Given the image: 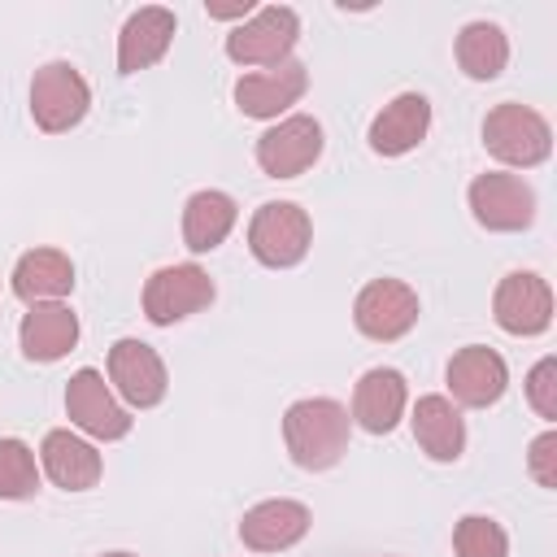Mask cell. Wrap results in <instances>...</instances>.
Wrapping results in <instances>:
<instances>
[{
  "label": "cell",
  "instance_id": "17",
  "mask_svg": "<svg viewBox=\"0 0 557 557\" xmlns=\"http://www.w3.org/2000/svg\"><path fill=\"white\" fill-rule=\"evenodd\" d=\"M174 26H178L174 13L161 4L135 9L117 35V74H139V70L157 65L174 44Z\"/></svg>",
  "mask_w": 557,
  "mask_h": 557
},
{
  "label": "cell",
  "instance_id": "3",
  "mask_svg": "<svg viewBox=\"0 0 557 557\" xmlns=\"http://www.w3.org/2000/svg\"><path fill=\"white\" fill-rule=\"evenodd\" d=\"M309 244H313V222L296 200H270L248 222V248L270 270H287L305 261Z\"/></svg>",
  "mask_w": 557,
  "mask_h": 557
},
{
  "label": "cell",
  "instance_id": "15",
  "mask_svg": "<svg viewBox=\"0 0 557 557\" xmlns=\"http://www.w3.org/2000/svg\"><path fill=\"white\" fill-rule=\"evenodd\" d=\"M405 405H409V383H405V374L392 370V366L366 370V374L357 379V387H352V418H357V426L370 431V435H387V431L400 422Z\"/></svg>",
  "mask_w": 557,
  "mask_h": 557
},
{
  "label": "cell",
  "instance_id": "22",
  "mask_svg": "<svg viewBox=\"0 0 557 557\" xmlns=\"http://www.w3.org/2000/svg\"><path fill=\"white\" fill-rule=\"evenodd\" d=\"M22 352L30 361H61L74 344H78V318L70 313V305L52 300V305H30V313L22 318Z\"/></svg>",
  "mask_w": 557,
  "mask_h": 557
},
{
  "label": "cell",
  "instance_id": "27",
  "mask_svg": "<svg viewBox=\"0 0 557 557\" xmlns=\"http://www.w3.org/2000/svg\"><path fill=\"white\" fill-rule=\"evenodd\" d=\"M527 400L540 418H557V357H544L535 361V370L527 374Z\"/></svg>",
  "mask_w": 557,
  "mask_h": 557
},
{
  "label": "cell",
  "instance_id": "6",
  "mask_svg": "<svg viewBox=\"0 0 557 557\" xmlns=\"http://www.w3.org/2000/svg\"><path fill=\"white\" fill-rule=\"evenodd\" d=\"M209 300H213V278H209L196 261L161 265V270L144 283V313H148V322H157V326H174V322L200 313Z\"/></svg>",
  "mask_w": 557,
  "mask_h": 557
},
{
  "label": "cell",
  "instance_id": "18",
  "mask_svg": "<svg viewBox=\"0 0 557 557\" xmlns=\"http://www.w3.org/2000/svg\"><path fill=\"white\" fill-rule=\"evenodd\" d=\"M309 531V509L300 500H261L244 513L239 522V540L252 548V553H278V548H292L300 544Z\"/></svg>",
  "mask_w": 557,
  "mask_h": 557
},
{
  "label": "cell",
  "instance_id": "25",
  "mask_svg": "<svg viewBox=\"0 0 557 557\" xmlns=\"http://www.w3.org/2000/svg\"><path fill=\"white\" fill-rule=\"evenodd\" d=\"M39 492L35 453L22 440H0V500H26Z\"/></svg>",
  "mask_w": 557,
  "mask_h": 557
},
{
  "label": "cell",
  "instance_id": "5",
  "mask_svg": "<svg viewBox=\"0 0 557 557\" xmlns=\"http://www.w3.org/2000/svg\"><path fill=\"white\" fill-rule=\"evenodd\" d=\"M300 39V17L287 4H265L226 35V57L239 65H278Z\"/></svg>",
  "mask_w": 557,
  "mask_h": 557
},
{
  "label": "cell",
  "instance_id": "9",
  "mask_svg": "<svg viewBox=\"0 0 557 557\" xmlns=\"http://www.w3.org/2000/svg\"><path fill=\"white\" fill-rule=\"evenodd\" d=\"M322 157V126L309 113H292L283 122H274L261 139H257V165L270 178H296L305 174L313 161Z\"/></svg>",
  "mask_w": 557,
  "mask_h": 557
},
{
  "label": "cell",
  "instance_id": "10",
  "mask_svg": "<svg viewBox=\"0 0 557 557\" xmlns=\"http://www.w3.org/2000/svg\"><path fill=\"white\" fill-rule=\"evenodd\" d=\"M109 383L117 387V396L135 409H152L165 400V361L157 357L152 344L144 339H117L109 348Z\"/></svg>",
  "mask_w": 557,
  "mask_h": 557
},
{
  "label": "cell",
  "instance_id": "28",
  "mask_svg": "<svg viewBox=\"0 0 557 557\" xmlns=\"http://www.w3.org/2000/svg\"><path fill=\"white\" fill-rule=\"evenodd\" d=\"M527 466H531V479L540 487H557V431H544L540 440H531Z\"/></svg>",
  "mask_w": 557,
  "mask_h": 557
},
{
  "label": "cell",
  "instance_id": "4",
  "mask_svg": "<svg viewBox=\"0 0 557 557\" xmlns=\"http://www.w3.org/2000/svg\"><path fill=\"white\" fill-rule=\"evenodd\" d=\"M87 104H91V87L70 61H48V65L35 70V78H30V117H35L39 131L61 135V131L78 126Z\"/></svg>",
  "mask_w": 557,
  "mask_h": 557
},
{
  "label": "cell",
  "instance_id": "21",
  "mask_svg": "<svg viewBox=\"0 0 557 557\" xmlns=\"http://www.w3.org/2000/svg\"><path fill=\"white\" fill-rule=\"evenodd\" d=\"M413 440L431 461H457L466 448L461 409L448 396H418L413 405Z\"/></svg>",
  "mask_w": 557,
  "mask_h": 557
},
{
  "label": "cell",
  "instance_id": "24",
  "mask_svg": "<svg viewBox=\"0 0 557 557\" xmlns=\"http://www.w3.org/2000/svg\"><path fill=\"white\" fill-rule=\"evenodd\" d=\"M505 61H509V39H505V30L496 22L461 26V35H457V65L466 70V78L487 83V78H496L505 70Z\"/></svg>",
  "mask_w": 557,
  "mask_h": 557
},
{
  "label": "cell",
  "instance_id": "8",
  "mask_svg": "<svg viewBox=\"0 0 557 557\" xmlns=\"http://www.w3.org/2000/svg\"><path fill=\"white\" fill-rule=\"evenodd\" d=\"M470 213L487 231H527L535 222V191L518 174H479L470 183Z\"/></svg>",
  "mask_w": 557,
  "mask_h": 557
},
{
  "label": "cell",
  "instance_id": "11",
  "mask_svg": "<svg viewBox=\"0 0 557 557\" xmlns=\"http://www.w3.org/2000/svg\"><path fill=\"white\" fill-rule=\"evenodd\" d=\"M65 413H70V422H74L78 431H87L91 440H122V435L131 431V413L113 400L104 374L91 370V366H83V370L70 379V387H65Z\"/></svg>",
  "mask_w": 557,
  "mask_h": 557
},
{
  "label": "cell",
  "instance_id": "19",
  "mask_svg": "<svg viewBox=\"0 0 557 557\" xmlns=\"http://www.w3.org/2000/svg\"><path fill=\"white\" fill-rule=\"evenodd\" d=\"M39 461H44V474L65 487V492H87L100 483V453L78 440L74 431H48L44 435V448H39Z\"/></svg>",
  "mask_w": 557,
  "mask_h": 557
},
{
  "label": "cell",
  "instance_id": "13",
  "mask_svg": "<svg viewBox=\"0 0 557 557\" xmlns=\"http://www.w3.org/2000/svg\"><path fill=\"white\" fill-rule=\"evenodd\" d=\"M309 87V70L300 61H278V65H265V70H252L235 83V104L239 113L248 117H278L287 113Z\"/></svg>",
  "mask_w": 557,
  "mask_h": 557
},
{
  "label": "cell",
  "instance_id": "16",
  "mask_svg": "<svg viewBox=\"0 0 557 557\" xmlns=\"http://www.w3.org/2000/svg\"><path fill=\"white\" fill-rule=\"evenodd\" d=\"M431 131V100L422 91H400L396 100H387L374 122H370V148L379 157H400L409 148H418Z\"/></svg>",
  "mask_w": 557,
  "mask_h": 557
},
{
  "label": "cell",
  "instance_id": "26",
  "mask_svg": "<svg viewBox=\"0 0 557 557\" xmlns=\"http://www.w3.org/2000/svg\"><path fill=\"white\" fill-rule=\"evenodd\" d=\"M453 548H457V557H505L509 540H505L500 522H492L483 513H466L453 531Z\"/></svg>",
  "mask_w": 557,
  "mask_h": 557
},
{
  "label": "cell",
  "instance_id": "1",
  "mask_svg": "<svg viewBox=\"0 0 557 557\" xmlns=\"http://www.w3.org/2000/svg\"><path fill=\"white\" fill-rule=\"evenodd\" d=\"M283 444L300 470H331L348 453V409L331 396L296 400L283 413Z\"/></svg>",
  "mask_w": 557,
  "mask_h": 557
},
{
  "label": "cell",
  "instance_id": "29",
  "mask_svg": "<svg viewBox=\"0 0 557 557\" xmlns=\"http://www.w3.org/2000/svg\"><path fill=\"white\" fill-rule=\"evenodd\" d=\"M205 13H209V17H248V13H252V0H235V4H213V0H209Z\"/></svg>",
  "mask_w": 557,
  "mask_h": 557
},
{
  "label": "cell",
  "instance_id": "7",
  "mask_svg": "<svg viewBox=\"0 0 557 557\" xmlns=\"http://www.w3.org/2000/svg\"><path fill=\"white\" fill-rule=\"evenodd\" d=\"M352 322L366 339H400L413 331L418 322V292L400 278H374L357 292V305H352Z\"/></svg>",
  "mask_w": 557,
  "mask_h": 557
},
{
  "label": "cell",
  "instance_id": "23",
  "mask_svg": "<svg viewBox=\"0 0 557 557\" xmlns=\"http://www.w3.org/2000/svg\"><path fill=\"white\" fill-rule=\"evenodd\" d=\"M235 218H239V209H235V200L226 191H213V187L209 191H196L183 205V244L191 252H213L231 235Z\"/></svg>",
  "mask_w": 557,
  "mask_h": 557
},
{
  "label": "cell",
  "instance_id": "20",
  "mask_svg": "<svg viewBox=\"0 0 557 557\" xmlns=\"http://www.w3.org/2000/svg\"><path fill=\"white\" fill-rule=\"evenodd\" d=\"M74 287V265L61 248H30L13 265V296L26 305H52L70 296Z\"/></svg>",
  "mask_w": 557,
  "mask_h": 557
},
{
  "label": "cell",
  "instance_id": "2",
  "mask_svg": "<svg viewBox=\"0 0 557 557\" xmlns=\"http://www.w3.org/2000/svg\"><path fill=\"white\" fill-rule=\"evenodd\" d=\"M483 148L505 161V165H518V170H531L540 161H548L553 152V131L548 122L531 109V104H496L487 117H483Z\"/></svg>",
  "mask_w": 557,
  "mask_h": 557
},
{
  "label": "cell",
  "instance_id": "30",
  "mask_svg": "<svg viewBox=\"0 0 557 557\" xmlns=\"http://www.w3.org/2000/svg\"><path fill=\"white\" fill-rule=\"evenodd\" d=\"M104 557H135V553H104Z\"/></svg>",
  "mask_w": 557,
  "mask_h": 557
},
{
  "label": "cell",
  "instance_id": "14",
  "mask_svg": "<svg viewBox=\"0 0 557 557\" xmlns=\"http://www.w3.org/2000/svg\"><path fill=\"white\" fill-rule=\"evenodd\" d=\"M509 387V370H505V357L483 348V344H470L461 352H453L448 361V392L457 405L466 409H487L505 396Z\"/></svg>",
  "mask_w": 557,
  "mask_h": 557
},
{
  "label": "cell",
  "instance_id": "12",
  "mask_svg": "<svg viewBox=\"0 0 557 557\" xmlns=\"http://www.w3.org/2000/svg\"><path fill=\"white\" fill-rule=\"evenodd\" d=\"M492 313H496V326L509 335H540L553 322V292L540 274L513 270L500 278L492 296Z\"/></svg>",
  "mask_w": 557,
  "mask_h": 557
}]
</instances>
